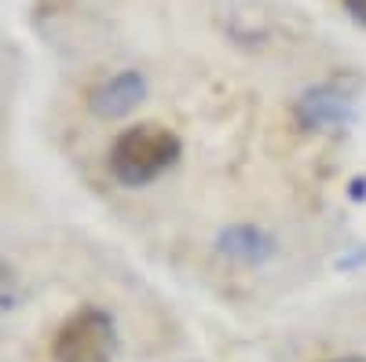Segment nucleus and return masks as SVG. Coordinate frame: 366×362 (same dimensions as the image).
<instances>
[{"mask_svg":"<svg viewBox=\"0 0 366 362\" xmlns=\"http://www.w3.org/2000/svg\"><path fill=\"white\" fill-rule=\"evenodd\" d=\"M345 4H348L352 19H359V22L366 26V0H345Z\"/></svg>","mask_w":366,"mask_h":362,"instance_id":"nucleus-7","label":"nucleus"},{"mask_svg":"<svg viewBox=\"0 0 366 362\" xmlns=\"http://www.w3.org/2000/svg\"><path fill=\"white\" fill-rule=\"evenodd\" d=\"M117 355V329L114 318L99 308L74 311L51 341L55 362H114Z\"/></svg>","mask_w":366,"mask_h":362,"instance_id":"nucleus-2","label":"nucleus"},{"mask_svg":"<svg viewBox=\"0 0 366 362\" xmlns=\"http://www.w3.org/2000/svg\"><path fill=\"white\" fill-rule=\"evenodd\" d=\"M179 161V139L165 125L143 121L125 129L110 146V172L125 187H147Z\"/></svg>","mask_w":366,"mask_h":362,"instance_id":"nucleus-1","label":"nucleus"},{"mask_svg":"<svg viewBox=\"0 0 366 362\" xmlns=\"http://www.w3.org/2000/svg\"><path fill=\"white\" fill-rule=\"evenodd\" d=\"M337 362H366V358H337Z\"/></svg>","mask_w":366,"mask_h":362,"instance_id":"nucleus-8","label":"nucleus"},{"mask_svg":"<svg viewBox=\"0 0 366 362\" xmlns=\"http://www.w3.org/2000/svg\"><path fill=\"white\" fill-rule=\"evenodd\" d=\"M143 99H147V81L136 70L114 74L92 92V106H96V114H103V117H121V114L136 110Z\"/></svg>","mask_w":366,"mask_h":362,"instance_id":"nucleus-4","label":"nucleus"},{"mask_svg":"<svg viewBox=\"0 0 366 362\" xmlns=\"http://www.w3.org/2000/svg\"><path fill=\"white\" fill-rule=\"evenodd\" d=\"M297 117L308 129H319V132L341 129V125L352 121V96L341 92L337 84H319L297 103Z\"/></svg>","mask_w":366,"mask_h":362,"instance_id":"nucleus-3","label":"nucleus"},{"mask_svg":"<svg viewBox=\"0 0 366 362\" xmlns=\"http://www.w3.org/2000/svg\"><path fill=\"white\" fill-rule=\"evenodd\" d=\"M11 300H15V271L0 260V311H4Z\"/></svg>","mask_w":366,"mask_h":362,"instance_id":"nucleus-6","label":"nucleus"},{"mask_svg":"<svg viewBox=\"0 0 366 362\" xmlns=\"http://www.w3.org/2000/svg\"><path fill=\"white\" fill-rule=\"evenodd\" d=\"M217 249L234 260V263H264L274 249V241L260 231V227H249V223H242V227H227L220 238H217Z\"/></svg>","mask_w":366,"mask_h":362,"instance_id":"nucleus-5","label":"nucleus"}]
</instances>
